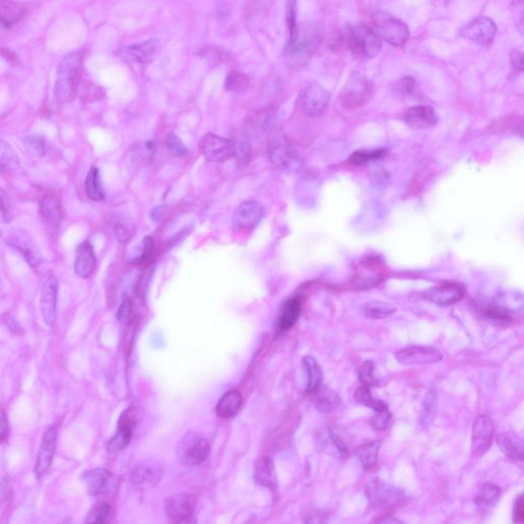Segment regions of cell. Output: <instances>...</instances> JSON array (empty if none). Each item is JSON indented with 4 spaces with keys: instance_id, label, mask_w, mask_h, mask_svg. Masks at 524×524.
I'll return each mask as SVG.
<instances>
[{
    "instance_id": "d4e9b609",
    "label": "cell",
    "mask_w": 524,
    "mask_h": 524,
    "mask_svg": "<svg viewBox=\"0 0 524 524\" xmlns=\"http://www.w3.org/2000/svg\"><path fill=\"white\" fill-rule=\"evenodd\" d=\"M496 441L506 457L514 461H523V441L518 435L502 432L496 437Z\"/></svg>"
},
{
    "instance_id": "ab89813d",
    "label": "cell",
    "mask_w": 524,
    "mask_h": 524,
    "mask_svg": "<svg viewBox=\"0 0 524 524\" xmlns=\"http://www.w3.org/2000/svg\"><path fill=\"white\" fill-rule=\"evenodd\" d=\"M355 400L359 405H364V407H371L374 411H383V410L388 409L386 403L382 402V400H375L373 398L372 393H371L370 387L363 385L359 387L355 393Z\"/></svg>"
},
{
    "instance_id": "83f0119b",
    "label": "cell",
    "mask_w": 524,
    "mask_h": 524,
    "mask_svg": "<svg viewBox=\"0 0 524 524\" xmlns=\"http://www.w3.org/2000/svg\"><path fill=\"white\" fill-rule=\"evenodd\" d=\"M40 212L43 220L47 223L49 230L56 231L59 229L63 215H61L60 202L56 198L52 197V196H47V197L43 198L42 202H41Z\"/></svg>"
},
{
    "instance_id": "f907efd6",
    "label": "cell",
    "mask_w": 524,
    "mask_h": 524,
    "mask_svg": "<svg viewBox=\"0 0 524 524\" xmlns=\"http://www.w3.org/2000/svg\"><path fill=\"white\" fill-rule=\"evenodd\" d=\"M114 229H115L118 240L121 243H126L127 241L131 240L132 234H133L131 225L126 222H117L115 223Z\"/></svg>"
},
{
    "instance_id": "ac0fdd59",
    "label": "cell",
    "mask_w": 524,
    "mask_h": 524,
    "mask_svg": "<svg viewBox=\"0 0 524 524\" xmlns=\"http://www.w3.org/2000/svg\"><path fill=\"white\" fill-rule=\"evenodd\" d=\"M196 503V496L192 494H177L166 501V514L172 520L181 523L193 514Z\"/></svg>"
},
{
    "instance_id": "484cf974",
    "label": "cell",
    "mask_w": 524,
    "mask_h": 524,
    "mask_svg": "<svg viewBox=\"0 0 524 524\" xmlns=\"http://www.w3.org/2000/svg\"><path fill=\"white\" fill-rule=\"evenodd\" d=\"M302 303L299 297H293L287 300L282 305L281 313H280L278 327L280 331H287L291 329L299 318L302 314Z\"/></svg>"
},
{
    "instance_id": "836d02e7",
    "label": "cell",
    "mask_w": 524,
    "mask_h": 524,
    "mask_svg": "<svg viewBox=\"0 0 524 524\" xmlns=\"http://www.w3.org/2000/svg\"><path fill=\"white\" fill-rule=\"evenodd\" d=\"M305 370L309 376V382H307L306 391L309 393H314L318 387L322 385L323 371L320 364L316 359L311 355H306L303 359Z\"/></svg>"
},
{
    "instance_id": "6125c7cd",
    "label": "cell",
    "mask_w": 524,
    "mask_h": 524,
    "mask_svg": "<svg viewBox=\"0 0 524 524\" xmlns=\"http://www.w3.org/2000/svg\"><path fill=\"white\" fill-rule=\"evenodd\" d=\"M380 523H400V520H398V519H393V518H385L383 520H380Z\"/></svg>"
},
{
    "instance_id": "2e32d148",
    "label": "cell",
    "mask_w": 524,
    "mask_h": 524,
    "mask_svg": "<svg viewBox=\"0 0 524 524\" xmlns=\"http://www.w3.org/2000/svg\"><path fill=\"white\" fill-rule=\"evenodd\" d=\"M59 282L54 275L47 278L40 296V309L43 320L47 326L54 325L56 316Z\"/></svg>"
},
{
    "instance_id": "f546056e",
    "label": "cell",
    "mask_w": 524,
    "mask_h": 524,
    "mask_svg": "<svg viewBox=\"0 0 524 524\" xmlns=\"http://www.w3.org/2000/svg\"><path fill=\"white\" fill-rule=\"evenodd\" d=\"M314 403L318 411L330 413L338 409L340 405L341 400L338 394L328 387H322L321 385L314 393Z\"/></svg>"
},
{
    "instance_id": "6f0895ef",
    "label": "cell",
    "mask_w": 524,
    "mask_h": 524,
    "mask_svg": "<svg viewBox=\"0 0 524 524\" xmlns=\"http://www.w3.org/2000/svg\"><path fill=\"white\" fill-rule=\"evenodd\" d=\"M511 64L515 69L523 70V54L520 52L513 51L511 52Z\"/></svg>"
},
{
    "instance_id": "e0dca14e",
    "label": "cell",
    "mask_w": 524,
    "mask_h": 524,
    "mask_svg": "<svg viewBox=\"0 0 524 524\" xmlns=\"http://www.w3.org/2000/svg\"><path fill=\"white\" fill-rule=\"evenodd\" d=\"M6 243L11 247L15 248L18 251L22 253L26 261L32 266L36 268L40 266L41 256L38 251L37 246L35 245L31 237L26 232L16 230L8 234Z\"/></svg>"
},
{
    "instance_id": "5b68a950",
    "label": "cell",
    "mask_w": 524,
    "mask_h": 524,
    "mask_svg": "<svg viewBox=\"0 0 524 524\" xmlns=\"http://www.w3.org/2000/svg\"><path fill=\"white\" fill-rule=\"evenodd\" d=\"M199 151L209 162H225L236 157L237 145L229 138L207 133L199 143Z\"/></svg>"
},
{
    "instance_id": "d6986e66",
    "label": "cell",
    "mask_w": 524,
    "mask_h": 524,
    "mask_svg": "<svg viewBox=\"0 0 524 524\" xmlns=\"http://www.w3.org/2000/svg\"><path fill=\"white\" fill-rule=\"evenodd\" d=\"M423 297L434 304L448 306L462 300L464 292L457 285L443 284L424 291Z\"/></svg>"
},
{
    "instance_id": "db71d44e",
    "label": "cell",
    "mask_w": 524,
    "mask_h": 524,
    "mask_svg": "<svg viewBox=\"0 0 524 524\" xmlns=\"http://www.w3.org/2000/svg\"><path fill=\"white\" fill-rule=\"evenodd\" d=\"M512 13L515 19V24L523 28V0H513Z\"/></svg>"
},
{
    "instance_id": "30bf717a",
    "label": "cell",
    "mask_w": 524,
    "mask_h": 524,
    "mask_svg": "<svg viewBox=\"0 0 524 524\" xmlns=\"http://www.w3.org/2000/svg\"><path fill=\"white\" fill-rule=\"evenodd\" d=\"M395 359L405 366H425L439 363L443 355L434 347L411 345L396 352Z\"/></svg>"
},
{
    "instance_id": "7c38bea8",
    "label": "cell",
    "mask_w": 524,
    "mask_h": 524,
    "mask_svg": "<svg viewBox=\"0 0 524 524\" xmlns=\"http://www.w3.org/2000/svg\"><path fill=\"white\" fill-rule=\"evenodd\" d=\"M465 40L472 41L478 45H489L493 42L496 34V25L487 17H478L465 25L459 32Z\"/></svg>"
},
{
    "instance_id": "7402d4cb",
    "label": "cell",
    "mask_w": 524,
    "mask_h": 524,
    "mask_svg": "<svg viewBox=\"0 0 524 524\" xmlns=\"http://www.w3.org/2000/svg\"><path fill=\"white\" fill-rule=\"evenodd\" d=\"M162 474L163 471H162L160 465L155 462H141V464L136 465V468L132 471L131 482L136 487L147 489V487H154L158 484Z\"/></svg>"
},
{
    "instance_id": "6da1fadb",
    "label": "cell",
    "mask_w": 524,
    "mask_h": 524,
    "mask_svg": "<svg viewBox=\"0 0 524 524\" xmlns=\"http://www.w3.org/2000/svg\"><path fill=\"white\" fill-rule=\"evenodd\" d=\"M268 134V157L273 165L285 172H299L302 166V158L290 141L275 127H270Z\"/></svg>"
},
{
    "instance_id": "f35d334b",
    "label": "cell",
    "mask_w": 524,
    "mask_h": 524,
    "mask_svg": "<svg viewBox=\"0 0 524 524\" xmlns=\"http://www.w3.org/2000/svg\"><path fill=\"white\" fill-rule=\"evenodd\" d=\"M250 79L246 73L241 71L234 70L227 74L225 78V88L231 93H241L247 90Z\"/></svg>"
},
{
    "instance_id": "7bdbcfd3",
    "label": "cell",
    "mask_w": 524,
    "mask_h": 524,
    "mask_svg": "<svg viewBox=\"0 0 524 524\" xmlns=\"http://www.w3.org/2000/svg\"><path fill=\"white\" fill-rule=\"evenodd\" d=\"M165 147L167 150L168 154L170 156L174 157V158H179L186 154L188 150H186V145L182 143L179 136L175 133L167 134L165 138Z\"/></svg>"
},
{
    "instance_id": "4316f807",
    "label": "cell",
    "mask_w": 524,
    "mask_h": 524,
    "mask_svg": "<svg viewBox=\"0 0 524 524\" xmlns=\"http://www.w3.org/2000/svg\"><path fill=\"white\" fill-rule=\"evenodd\" d=\"M243 398L240 391L237 389L227 391L225 395L220 398L218 405H216V414L223 419H229L234 417V415L240 411L242 407Z\"/></svg>"
},
{
    "instance_id": "8fae6325",
    "label": "cell",
    "mask_w": 524,
    "mask_h": 524,
    "mask_svg": "<svg viewBox=\"0 0 524 524\" xmlns=\"http://www.w3.org/2000/svg\"><path fill=\"white\" fill-rule=\"evenodd\" d=\"M372 91V84L366 77L355 75L343 90L341 99L343 107L355 109L363 106L370 100Z\"/></svg>"
},
{
    "instance_id": "4dcf8cb0",
    "label": "cell",
    "mask_w": 524,
    "mask_h": 524,
    "mask_svg": "<svg viewBox=\"0 0 524 524\" xmlns=\"http://www.w3.org/2000/svg\"><path fill=\"white\" fill-rule=\"evenodd\" d=\"M256 482L268 489H275L277 485L273 460L270 457H262L256 462L254 469Z\"/></svg>"
},
{
    "instance_id": "cb8c5ba5",
    "label": "cell",
    "mask_w": 524,
    "mask_h": 524,
    "mask_svg": "<svg viewBox=\"0 0 524 524\" xmlns=\"http://www.w3.org/2000/svg\"><path fill=\"white\" fill-rule=\"evenodd\" d=\"M405 121L409 126L416 129H429L437 122V115L431 106H416L409 109L405 114Z\"/></svg>"
},
{
    "instance_id": "b9f144b4",
    "label": "cell",
    "mask_w": 524,
    "mask_h": 524,
    "mask_svg": "<svg viewBox=\"0 0 524 524\" xmlns=\"http://www.w3.org/2000/svg\"><path fill=\"white\" fill-rule=\"evenodd\" d=\"M19 163V158L10 143L0 140V172H6Z\"/></svg>"
},
{
    "instance_id": "60d3db41",
    "label": "cell",
    "mask_w": 524,
    "mask_h": 524,
    "mask_svg": "<svg viewBox=\"0 0 524 524\" xmlns=\"http://www.w3.org/2000/svg\"><path fill=\"white\" fill-rule=\"evenodd\" d=\"M386 155V150H359L350 155L348 162L352 165L359 166L369 163V162L380 160Z\"/></svg>"
},
{
    "instance_id": "603a6c76",
    "label": "cell",
    "mask_w": 524,
    "mask_h": 524,
    "mask_svg": "<svg viewBox=\"0 0 524 524\" xmlns=\"http://www.w3.org/2000/svg\"><path fill=\"white\" fill-rule=\"evenodd\" d=\"M97 266V257L90 241H84L77 247L75 256V273L81 279H88L93 275Z\"/></svg>"
},
{
    "instance_id": "9a60e30c",
    "label": "cell",
    "mask_w": 524,
    "mask_h": 524,
    "mask_svg": "<svg viewBox=\"0 0 524 524\" xmlns=\"http://www.w3.org/2000/svg\"><path fill=\"white\" fill-rule=\"evenodd\" d=\"M56 441H58V430L56 426H49L43 434L37 462H36L35 473L38 477L44 475L51 467L54 453H56Z\"/></svg>"
},
{
    "instance_id": "ba28073f",
    "label": "cell",
    "mask_w": 524,
    "mask_h": 524,
    "mask_svg": "<svg viewBox=\"0 0 524 524\" xmlns=\"http://www.w3.org/2000/svg\"><path fill=\"white\" fill-rule=\"evenodd\" d=\"M161 49L160 40L153 38L143 42L123 47L118 49L117 54L129 63L148 65L158 58Z\"/></svg>"
},
{
    "instance_id": "3957f363",
    "label": "cell",
    "mask_w": 524,
    "mask_h": 524,
    "mask_svg": "<svg viewBox=\"0 0 524 524\" xmlns=\"http://www.w3.org/2000/svg\"><path fill=\"white\" fill-rule=\"evenodd\" d=\"M348 47L353 56L361 59H374L380 54L382 40L372 27L355 25L346 32Z\"/></svg>"
},
{
    "instance_id": "9f6ffc18",
    "label": "cell",
    "mask_w": 524,
    "mask_h": 524,
    "mask_svg": "<svg viewBox=\"0 0 524 524\" xmlns=\"http://www.w3.org/2000/svg\"><path fill=\"white\" fill-rule=\"evenodd\" d=\"M330 439H331L333 444H334L335 448H336L337 452L339 453L343 457H345V455H347L348 454V448L347 446H346V443H344V441L343 439H341L340 436H339L338 434H335V432H330Z\"/></svg>"
},
{
    "instance_id": "8992f818",
    "label": "cell",
    "mask_w": 524,
    "mask_h": 524,
    "mask_svg": "<svg viewBox=\"0 0 524 524\" xmlns=\"http://www.w3.org/2000/svg\"><path fill=\"white\" fill-rule=\"evenodd\" d=\"M369 502L377 509H389L402 504L405 494L398 487L380 480H374L366 489Z\"/></svg>"
},
{
    "instance_id": "816d5d0a",
    "label": "cell",
    "mask_w": 524,
    "mask_h": 524,
    "mask_svg": "<svg viewBox=\"0 0 524 524\" xmlns=\"http://www.w3.org/2000/svg\"><path fill=\"white\" fill-rule=\"evenodd\" d=\"M416 90V81L413 77H405L396 83V90L403 95H410Z\"/></svg>"
},
{
    "instance_id": "bcb514c9",
    "label": "cell",
    "mask_w": 524,
    "mask_h": 524,
    "mask_svg": "<svg viewBox=\"0 0 524 524\" xmlns=\"http://www.w3.org/2000/svg\"><path fill=\"white\" fill-rule=\"evenodd\" d=\"M153 248H154V241H153L152 237L147 236L143 240V243L138 250V254L136 256L132 257V263H143L150 258L153 252Z\"/></svg>"
},
{
    "instance_id": "681fc988",
    "label": "cell",
    "mask_w": 524,
    "mask_h": 524,
    "mask_svg": "<svg viewBox=\"0 0 524 524\" xmlns=\"http://www.w3.org/2000/svg\"><path fill=\"white\" fill-rule=\"evenodd\" d=\"M0 212L6 222H11L13 220V214L10 199H8V193L1 188H0Z\"/></svg>"
},
{
    "instance_id": "4fadbf2b",
    "label": "cell",
    "mask_w": 524,
    "mask_h": 524,
    "mask_svg": "<svg viewBox=\"0 0 524 524\" xmlns=\"http://www.w3.org/2000/svg\"><path fill=\"white\" fill-rule=\"evenodd\" d=\"M263 216L264 209L261 203L249 200L241 203L234 209L232 225L239 231H252L261 223Z\"/></svg>"
},
{
    "instance_id": "c3c4849f",
    "label": "cell",
    "mask_w": 524,
    "mask_h": 524,
    "mask_svg": "<svg viewBox=\"0 0 524 524\" xmlns=\"http://www.w3.org/2000/svg\"><path fill=\"white\" fill-rule=\"evenodd\" d=\"M391 414L389 413V410H383V411L375 412L371 424L375 429L384 430L386 429L387 425H388L389 420H391Z\"/></svg>"
},
{
    "instance_id": "d6a6232c",
    "label": "cell",
    "mask_w": 524,
    "mask_h": 524,
    "mask_svg": "<svg viewBox=\"0 0 524 524\" xmlns=\"http://www.w3.org/2000/svg\"><path fill=\"white\" fill-rule=\"evenodd\" d=\"M380 446H381V443L379 441H373L362 444L355 451V455L366 470L372 469L377 463Z\"/></svg>"
},
{
    "instance_id": "f6af8a7d",
    "label": "cell",
    "mask_w": 524,
    "mask_h": 524,
    "mask_svg": "<svg viewBox=\"0 0 524 524\" xmlns=\"http://www.w3.org/2000/svg\"><path fill=\"white\" fill-rule=\"evenodd\" d=\"M24 145L27 151L35 157H42L45 153V141L42 136H30L24 140Z\"/></svg>"
},
{
    "instance_id": "11a10c76",
    "label": "cell",
    "mask_w": 524,
    "mask_h": 524,
    "mask_svg": "<svg viewBox=\"0 0 524 524\" xmlns=\"http://www.w3.org/2000/svg\"><path fill=\"white\" fill-rule=\"evenodd\" d=\"M10 434V424L4 410H0V443L6 441Z\"/></svg>"
},
{
    "instance_id": "ee69618b",
    "label": "cell",
    "mask_w": 524,
    "mask_h": 524,
    "mask_svg": "<svg viewBox=\"0 0 524 524\" xmlns=\"http://www.w3.org/2000/svg\"><path fill=\"white\" fill-rule=\"evenodd\" d=\"M111 515V507L106 503L97 504L90 510L86 523H105L108 520Z\"/></svg>"
},
{
    "instance_id": "277c9868",
    "label": "cell",
    "mask_w": 524,
    "mask_h": 524,
    "mask_svg": "<svg viewBox=\"0 0 524 524\" xmlns=\"http://www.w3.org/2000/svg\"><path fill=\"white\" fill-rule=\"evenodd\" d=\"M372 29L380 40L402 47L409 40L410 31L402 20L387 11H376L372 16Z\"/></svg>"
},
{
    "instance_id": "d590c367",
    "label": "cell",
    "mask_w": 524,
    "mask_h": 524,
    "mask_svg": "<svg viewBox=\"0 0 524 524\" xmlns=\"http://www.w3.org/2000/svg\"><path fill=\"white\" fill-rule=\"evenodd\" d=\"M85 192L93 201H102L105 199L104 189L100 179L99 168L93 166L85 179Z\"/></svg>"
},
{
    "instance_id": "8d00e7d4",
    "label": "cell",
    "mask_w": 524,
    "mask_h": 524,
    "mask_svg": "<svg viewBox=\"0 0 524 524\" xmlns=\"http://www.w3.org/2000/svg\"><path fill=\"white\" fill-rule=\"evenodd\" d=\"M131 427L129 421L122 419L118 426L117 434L109 441V452H118L129 446L131 439Z\"/></svg>"
},
{
    "instance_id": "44dd1931",
    "label": "cell",
    "mask_w": 524,
    "mask_h": 524,
    "mask_svg": "<svg viewBox=\"0 0 524 524\" xmlns=\"http://www.w3.org/2000/svg\"><path fill=\"white\" fill-rule=\"evenodd\" d=\"M383 270H385L384 264L381 263L377 257H369V259L362 262L357 268V273L355 275V284L359 286L366 287L373 286V285L379 284L383 277Z\"/></svg>"
},
{
    "instance_id": "e575fe53",
    "label": "cell",
    "mask_w": 524,
    "mask_h": 524,
    "mask_svg": "<svg viewBox=\"0 0 524 524\" xmlns=\"http://www.w3.org/2000/svg\"><path fill=\"white\" fill-rule=\"evenodd\" d=\"M24 17V10L13 2L0 4V29H8Z\"/></svg>"
},
{
    "instance_id": "7a4b0ae2",
    "label": "cell",
    "mask_w": 524,
    "mask_h": 524,
    "mask_svg": "<svg viewBox=\"0 0 524 524\" xmlns=\"http://www.w3.org/2000/svg\"><path fill=\"white\" fill-rule=\"evenodd\" d=\"M81 58L77 52L64 56L56 70L54 99L59 104L72 101L76 93L81 75Z\"/></svg>"
},
{
    "instance_id": "94428289",
    "label": "cell",
    "mask_w": 524,
    "mask_h": 524,
    "mask_svg": "<svg viewBox=\"0 0 524 524\" xmlns=\"http://www.w3.org/2000/svg\"><path fill=\"white\" fill-rule=\"evenodd\" d=\"M164 208H165V207L161 206L158 207V208L154 209L151 214L153 220H160L162 216L164 215V211H165V209Z\"/></svg>"
},
{
    "instance_id": "9c48e42d",
    "label": "cell",
    "mask_w": 524,
    "mask_h": 524,
    "mask_svg": "<svg viewBox=\"0 0 524 524\" xmlns=\"http://www.w3.org/2000/svg\"><path fill=\"white\" fill-rule=\"evenodd\" d=\"M210 452L208 441L199 435L188 434L182 437L177 448V455L181 463L198 465L204 462Z\"/></svg>"
},
{
    "instance_id": "680465c9",
    "label": "cell",
    "mask_w": 524,
    "mask_h": 524,
    "mask_svg": "<svg viewBox=\"0 0 524 524\" xmlns=\"http://www.w3.org/2000/svg\"><path fill=\"white\" fill-rule=\"evenodd\" d=\"M515 523H523V496H519L515 505Z\"/></svg>"
},
{
    "instance_id": "ffe728a7",
    "label": "cell",
    "mask_w": 524,
    "mask_h": 524,
    "mask_svg": "<svg viewBox=\"0 0 524 524\" xmlns=\"http://www.w3.org/2000/svg\"><path fill=\"white\" fill-rule=\"evenodd\" d=\"M82 480L90 496L108 493L114 484V475L106 469L97 468L82 474Z\"/></svg>"
},
{
    "instance_id": "74e56055",
    "label": "cell",
    "mask_w": 524,
    "mask_h": 524,
    "mask_svg": "<svg viewBox=\"0 0 524 524\" xmlns=\"http://www.w3.org/2000/svg\"><path fill=\"white\" fill-rule=\"evenodd\" d=\"M395 311V307L387 302H371L366 303L363 306L364 316L372 320H383L393 316Z\"/></svg>"
},
{
    "instance_id": "5bb4252c",
    "label": "cell",
    "mask_w": 524,
    "mask_h": 524,
    "mask_svg": "<svg viewBox=\"0 0 524 524\" xmlns=\"http://www.w3.org/2000/svg\"><path fill=\"white\" fill-rule=\"evenodd\" d=\"M494 434V425L489 416L482 415L474 421L472 427V446L473 457L480 458L491 448L492 441Z\"/></svg>"
},
{
    "instance_id": "52a82bcc",
    "label": "cell",
    "mask_w": 524,
    "mask_h": 524,
    "mask_svg": "<svg viewBox=\"0 0 524 524\" xmlns=\"http://www.w3.org/2000/svg\"><path fill=\"white\" fill-rule=\"evenodd\" d=\"M330 100L331 95L322 85L318 83L309 84L300 95V110L306 117H321L329 108Z\"/></svg>"
},
{
    "instance_id": "f1b7e54d",
    "label": "cell",
    "mask_w": 524,
    "mask_h": 524,
    "mask_svg": "<svg viewBox=\"0 0 524 524\" xmlns=\"http://www.w3.org/2000/svg\"><path fill=\"white\" fill-rule=\"evenodd\" d=\"M297 0H288L286 4V23L288 30L287 49L290 52L295 51L299 42V31L297 26Z\"/></svg>"
},
{
    "instance_id": "f5cc1de1",
    "label": "cell",
    "mask_w": 524,
    "mask_h": 524,
    "mask_svg": "<svg viewBox=\"0 0 524 524\" xmlns=\"http://www.w3.org/2000/svg\"><path fill=\"white\" fill-rule=\"evenodd\" d=\"M132 316V304L129 299H125L118 309V321L122 323H129Z\"/></svg>"
},
{
    "instance_id": "91938a15",
    "label": "cell",
    "mask_w": 524,
    "mask_h": 524,
    "mask_svg": "<svg viewBox=\"0 0 524 524\" xmlns=\"http://www.w3.org/2000/svg\"><path fill=\"white\" fill-rule=\"evenodd\" d=\"M434 403H429L426 402V409H434ZM424 412H425V414L422 416V420L425 421V423H427V421L430 419V415H434V411H431V410H424Z\"/></svg>"
},
{
    "instance_id": "7dc6e473",
    "label": "cell",
    "mask_w": 524,
    "mask_h": 524,
    "mask_svg": "<svg viewBox=\"0 0 524 524\" xmlns=\"http://www.w3.org/2000/svg\"><path fill=\"white\" fill-rule=\"evenodd\" d=\"M373 363L370 361L364 362L363 366L359 369V380L366 386H374L376 384V380L373 375Z\"/></svg>"
},
{
    "instance_id": "1f68e13d",
    "label": "cell",
    "mask_w": 524,
    "mask_h": 524,
    "mask_svg": "<svg viewBox=\"0 0 524 524\" xmlns=\"http://www.w3.org/2000/svg\"><path fill=\"white\" fill-rule=\"evenodd\" d=\"M502 496V491L500 487L491 484H485L480 487L475 496V503L477 507L482 510L491 509Z\"/></svg>"
}]
</instances>
